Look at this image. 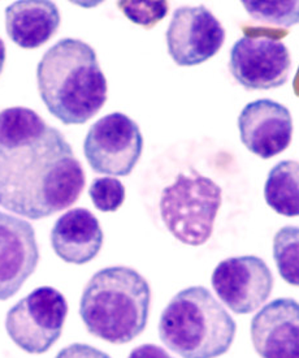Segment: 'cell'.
I'll return each mask as SVG.
<instances>
[{
	"label": "cell",
	"mask_w": 299,
	"mask_h": 358,
	"mask_svg": "<svg viewBox=\"0 0 299 358\" xmlns=\"http://www.w3.org/2000/svg\"><path fill=\"white\" fill-rule=\"evenodd\" d=\"M94 206L103 213H115L125 201V187L115 178H98L89 188Z\"/></svg>",
	"instance_id": "19"
},
{
	"label": "cell",
	"mask_w": 299,
	"mask_h": 358,
	"mask_svg": "<svg viewBox=\"0 0 299 358\" xmlns=\"http://www.w3.org/2000/svg\"><path fill=\"white\" fill-rule=\"evenodd\" d=\"M143 137L140 127L120 113L105 115L86 134L84 152L90 167L98 173L128 176L140 161Z\"/></svg>",
	"instance_id": "7"
},
{
	"label": "cell",
	"mask_w": 299,
	"mask_h": 358,
	"mask_svg": "<svg viewBox=\"0 0 299 358\" xmlns=\"http://www.w3.org/2000/svg\"><path fill=\"white\" fill-rule=\"evenodd\" d=\"M38 262L39 249L33 226L0 211V301L19 292Z\"/></svg>",
	"instance_id": "11"
},
{
	"label": "cell",
	"mask_w": 299,
	"mask_h": 358,
	"mask_svg": "<svg viewBox=\"0 0 299 358\" xmlns=\"http://www.w3.org/2000/svg\"><path fill=\"white\" fill-rule=\"evenodd\" d=\"M60 25L57 4L47 0H21L6 10V29L10 39L21 48L43 46Z\"/></svg>",
	"instance_id": "15"
},
{
	"label": "cell",
	"mask_w": 299,
	"mask_h": 358,
	"mask_svg": "<svg viewBox=\"0 0 299 358\" xmlns=\"http://www.w3.org/2000/svg\"><path fill=\"white\" fill-rule=\"evenodd\" d=\"M103 231L90 210L75 208L59 217L50 241L55 255L66 264H86L99 255Z\"/></svg>",
	"instance_id": "14"
},
{
	"label": "cell",
	"mask_w": 299,
	"mask_h": 358,
	"mask_svg": "<svg viewBox=\"0 0 299 358\" xmlns=\"http://www.w3.org/2000/svg\"><path fill=\"white\" fill-rule=\"evenodd\" d=\"M241 141L262 159H270L289 148L293 119L284 104L258 99L245 106L238 117Z\"/></svg>",
	"instance_id": "12"
},
{
	"label": "cell",
	"mask_w": 299,
	"mask_h": 358,
	"mask_svg": "<svg viewBox=\"0 0 299 358\" xmlns=\"http://www.w3.org/2000/svg\"><path fill=\"white\" fill-rule=\"evenodd\" d=\"M150 305L149 282L134 268L112 266L94 273L86 284L80 317L93 336L122 345L145 331Z\"/></svg>",
	"instance_id": "3"
},
{
	"label": "cell",
	"mask_w": 299,
	"mask_h": 358,
	"mask_svg": "<svg viewBox=\"0 0 299 358\" xmlns=\"http://www.w3.org/2000/svg\"><path fill=\"white\" fill-rule=\"evenodd\" d=\"M85 171L57 128L27 107L0 111V206L39 220L71 208Z\"/></svg>",
	"instance_id": "1"
},
{
	"label": "cell",
	"mask_w": 299,
	"mask_h": 358,
	"mask_svg": "<svg viewBox=\"0 0 299 358\" xmlns=\"http://www.w3.org/2000/svg\"><path fill=\"white\" fill-rule=\"evenodd\" d=\"M117 7L131 22L142 28H154L168 13L167 1H119Z\"/></svg>",
	"instance_id": "20"
},
{
	"label": "cell",
	"mask_w": 299,
	"mask_h": 358,
	"mask_svg": "<svg viewBox=\"0 0 299 358\" xmlns=\"http://www.w3.org/2000/svg\"><path fill=\"white\" fill-rule=\"evenodd\" d=\"M211 283L219 299L235 314H250L268 300L273 275L262 258L233 257L216 266Z\"/></svg>",
	"instance_id": "9"
},
{
	"label": "cell",
	"mask_w": 299,
	"mask_h": 358,
	"mask_svg": "<svg viewBox=\"0 0 299 358\" xmlns=\"http://www.w3.org/2000/svg\"><path fill=\"white\" fill-rule=\"evenodd\" d=\"M250 335L261 358H299V302L277 299L251 320Z\"/></svg>",
	"instance_id": "13"
},
{
	"label": "cell",
	"mask_w": 299,
	"mask_h": 358,
	"mask_svg": "<svg viewBox=\"0 0 299 358\" xmlns=\"http://www.w3.org/2000/svg\"><path fill=\"white\" fill-rule=\"evenodd\" d=\"M270 208L284 217H299V162L282 161L272 167L264 185Z\"/></svg>",
	"instance_id": "16"
},
{
	"label": "cell",
	"mask_w": 299,
	"mask_h": 358,
	"mask_svg": "<svg viewBox=\"0 0 299 358\" xmlns=\"http://www.w3.org/2000/svg\"><path fill=\"white\" fill-rule=\"evenodd\" d=\"M290 66L288 48L267 34H246L231 50L229 71L246 90H271L285 85Z\"/></svg>",
	"instance_id": "8"
},
{
	"label": "cell",
	"mask_w": 299,
	"mask_h": 358,
	"mask_svg": "<svg viewBox=\"0 0 299 358\" xmlns=\"http://www.w3.org/2000/svg\"><path fill=\"white\" fill-rule=\"evenodd\" d=\"M273 259L281 278L299 287V227H282L273 237Z\"/></svg>",
	"instance_id": "17"
},
{
	"label": "cell",
	"mask_w": 299,
	"mask_h": 358,
	"mask_svg": "<svg viewBox=\"0 0 299 358\" xmlns=\"http://www.w3.org/2000/svg\"><path fill=\"white\" fill-rule=\"evenodd\" d=\"M55 358H111V356L89 344L75 343L61 349Z\"/></svg>",
	"instance_id": "21"
},
{
	"label": "cell",
	"mask_w": 299,
	"mask_h": 358,
	"mask_svg": "<svg viewBox=\"0 0 299 358\" xmlns=\"http://www.w3.org/2000/svg\"><path fill=\"white\" fill-rule=\"evenodd\" d=\"M223 202V189L196 170L178 173L163 189L160 215L169 232L189 246L206 244L214 232Z\"/></svg>",
	"instance_id": "5"
},
{
	"label": "cell",
	"mask_w": 299,
	"mask_h": 358,
	"mask_svg": "<svg viewBox=\"0 0 299 358\" xmlns=\"http://www.w3.org/2000/svg\"><path fill=\"white\" fill-rule=\"evenodd\" d=\"M225 30L205 6L180 7L167 30V46L180 66H199L215 57L224 45Z\"/></svg>",
	"instance_id": "10"
},
{
	"label": "cell",
	"mask_w": 299,
	"mask_h": 358,
	"mask_svg": "<svg viewBox=\"0 0 299 358\" xmlns=\"http://www.w3.org/2000/svg\"><path fill=\"white\" fill-rule=\"evenodd\" d=\"M4 63H6V45H4V41L0 38V75L3 72Z\"/></svg>",
	"instance_id": "23"
},
{
	"label": "cell",
	"mask_w": 299,
	"mask_h": 358,
	"mask_svg": "<svg viewBox=\"0 0 299 358\" xmlns=\"http://www.w3.org/2000/svg\"><path fill=\"white\" fill-rule=\"evenodd\" d=\"M128 358H173L166 349L155 344H142L133 349Z\"/></svg>",
	"instance_id": "22"
},
{
	"label": "cell",
	"mask_w": 299,
	"mask_h": 358,
	"mask_svg": "<svg viewBox=\"0 0 299 358\" xmlns=\"http://www.w3.org/2000/svg\"><path fill=\"white\" fill-rule=\"evenodd\" d=\"M39 95L66 125L85 124L107 101V80L94 48L66 38L47 50L37 66Z\"/></svg>",
	"instance_id": "2"
},
{
	"label": "cell",
	"mask_w": 299,
	"mask_h": 358,
	"mask_svg": "<svg viewBox=\"0 0 299 358\" xmlns=\"http://www.w3.org/2000/svg\"><path fill=\"white\" fill-rule=\"evenodd\" d=\"M237 324L205 287H189L160 315L159 336L182 358H217L233 344Z\"/></svg>",
	"instance_id": "4"
},
{
	"label": "cell",
	"mask_w": 299,
	"mask_h": 358,
	"mask_svg": "<svg viewBox=\"0 0 299 358\" xmlns=\"http://www.w3.org/2000/svg\"><path fill=\"white\" fill-rule=\"evenodd\" d=\"M243 8L256 21L290 28L299 24V1H250L243 0Z\"/></svg>",
	"instance_id": "18"
},
{
	"label": "cell",
	"mask_w": 299,
	"mask_h": 358,
	"mask_svg": "<svg viewBox=\"0 0 299 358\" xmlns=\"http://www.w3.org/2000/svg\"><path fill=\"white\" fill-rule=\"evenodd\" d=\"M66 315L64 294L52 287H39L10 308L6 317V330L24 352L42 355L61 336Z\"/></svg>",
	"instance_id": "6"
}]
</instances>
